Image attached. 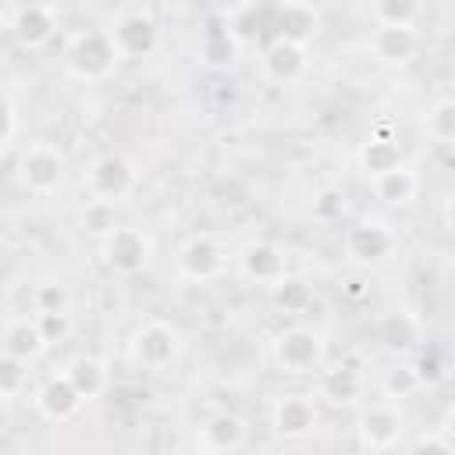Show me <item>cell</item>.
Listing matches in <instances>:
<instances>
[{"label":"cell","mask_w":455,"mask_h":455,"mask_svg":"<svg viewBox=\"0 0 455 455\" xmlns=\"http://www.w3.org/2000/svg\"><path fill=\"white\" fill-rule=\"evenodd\" d=\"M181 348H185L181 331L167 320H146L128 338V359L149 373H164L167 366H174Z\"/></svg>","instance_id":"cell-1"},{"label":"cell","mask_w":455,"mask_h":455,"mask_svg":"<svg viewBox=\"0 0 455 455\" xmlns=\"http://www.w3.org/2000/svg\"><path fill=\"white\" fill-rule=\"evenodd\" d=\"M117 60H121V57H117L114 43H110V36L100 32V28L78 32V36L68 43V50H64V68H68V75L78 78V82H103V78L117 68Z\"/></svg>","instance_id":"cell-2"},{"label":"cell","mask_w":455,"mask_h":455,"mask_svg":"<svg viewBox=\"0 0 455 455\" xmlns=\"http://www.w3.org/2000/svg\"><path fill=\"white\" fill-rule=\"evenodd\" d=\"M139 185V171L128 156L121 153H103L89 164L85 171V188L92 196V203H107V206H117L124 203Z\"/></svg>","instance_id":"cell-3"},{"label":"cell","mask_w":455,"mask_h":455,"mask_svg":"<svg viewBox=\"0 0 455 455\" xmlns=\"http://www.w3.org/2000/svg\"><path fill=\"white\" fill-rule=\"evenodd\" d=\"M174 267H178V277L192 284H210L228 270V249L213 235H192L178 245Z\"/></svg>","instance_id":"cell-4"},{"label":"cell","mask_w":455,"mask_h":455,"mask_svg":"<svg viewBox=\"0 0 455 455\" xmlns=\"http://www.w3.org/2000/svg\"><path fill=\"white\" fill-rule=\"evenodd\" d=\"M405 434V412L398 402L391 398H380V402H370L366 409H359L355 416V437L363 448L370 451H387L402 441Z\"/></svg>","instance_id":"cell-5"},{"label":"cell","mask_w":455,"mask_h":455,"mask_svg":"<svg viewBox=\"0 0 455 455\" xmlns=\"http://www.w3.org/2000/svg\"><path fill=\"white\" fill-rule=\"evenodd\" d=\"M149 235L142 228H132V224H114L107 235H103V259L114 274L121 277H135L149 267Z\"/></svg>","instance_id":"cell-6"},{"label":"cell","mask_w":455,"mask_h":455,"mask_svg":"<svg viewBox=\"0 0 455 455\" xmlns=\"http://www.w3.org/2000/svg\"><path fill=\"white\" fill-rule=\"evenodd\" d=\"M274 359L284 373H313L323 363V334L306 323H291L274 338Z\"/></svg>","instance_id":"cell-7"},{"label":"cell","mask_w":455,"mask_h":455,"mask_svg":"<svg viewBox=\"0 0 455 455\" xmlns=\"http://www.w3.org/2000/svg\"><path fill=\"white\" fill-rule=\"evenodd\" d=\"M18 181L32 196H53L64 185V153L50 142H32L18 160Z\"/></svg>","instance_id":"cell-8"},{"label":"cell","mask_w":455,"mask_h":455,"mask_svg":"<svg viewBox=\"0 0 455 455\" xmlns=\"http://www.w3.org/2000/svg\"><path fill=\"white\" fill-rule=\"evenodd\" d=\"M114 50L121 60H142L153 57L160 50V25L146 14V11H128L114 21V28H107Z\"/></svg>","instance_id":"cell-9"},{"label":"cell","mask_w":455,"mask_h":455,"mask_svg":"<svg viewBox=\"0 0 455 455\" xmlns=\"http://www.w3.org/2000/svg\"><path fill=\"white\" fill-rule=\"evenodd\" d=\"M395 252V231L377 220V217H363L352 228H345V256L359 267H377Z\"/></svg>","instance_id":"cell-10"},{"label":"cell","mask_w":455,"mask_h":455,"mask_svg":"<svg viewBox=\"0 0 455 455\" xmlns=\"http://www.w3.org/2000/svg\"><path fill=\"white\" fill-rule=\"evenodd\" d=\"M306 68H309L306 46H302V43H291V39H281V36H274V39L263 46V53H259V71H263V78L274 82V85H291V82H299V78L306 75Z\"/></svg>","instance_id":"cell-11"},{"label":"cell","mask_w":455,"mask_h":455,"mask_svg":"<svg viewBox=\"0 0 455 455\" xmlns=\"http://www.w3.org/2000/svg\"><path fill=\"white\" fill-rule=\"evenodd\" d=\"M36 412L46 419V423H68L82 412L85 398L78 395V387L68 380V373H53L46 377L39 387H36Z\"/></svg>","instance_id":"cell-12"},{"label":"cell","mask_w":455,"mask_h":455,"mask_svg":"<svg viewBox=\"0 0 455 455\" xmlns=\"http://www.w3.org/2000/svg\"><path fill=\"white\" fill-rule=\"evenodd\" d=\"M359 171L373 181V178H380V174H387V171H395L398 164H405L402 160V146H398V135L391 132V121H377V128L366 135V142L359 146Z\"/></svg>","instance_id":"cell-13"},{"label":"cell","mask_w":455,"mask_h":455,"mask_svg":"<svg viewBox=\"0 0 455 455\" xmlns=\"http://www.w3.org/2000/svg\"><path fill=\"white\" fill-rule=\"evenodd\" d=\"M316 402H313V395H299V391H291V395H281L277 402H274V409H270V423H274V430L281 434V437H288V441H295V437H306L313 427H316Z\"/></svg>","instance_id":"cell-14"},{"label":"cell","mask_w":455,"mask_h":455,"mask_svg":"<svg viewBox=\"0 0 455 455\" xmlns=\"http://www.w3.org/2000/svg\"><path fill=\"white\" fill-rule=\"evenodd\" d=\"M419 32L412 25H377L370 32V53L380 64H409L419 53Z\"/></svg>","instance_id":"cell-15"},{"label":"cell","mask_w":455,"mask_h":455,"mask_svg":"<svg viewBox=\"0 0 455 455\" xmlns=\"http://www.w3.org/2000/svg\"><path fill=\"white\" fill-rule=\"evenodd\" d=\"M245 444V419L235 412H217L196 430L199 451H238Z\"/></svg>","instance_id":"cell-16"},{"label":"cell","mask_w":455,"mask_h":455,"mask_svg":"<svg viewBox=\"0 0 455 455\" xmlns=\"http://www.w3.org/2000/svg\"><path fill=\"white\" fill-rule=\"evenodd\" d=\"M11 28H14V39L25 50H43L57 32V18L46 4H25V7H18Z\"/></svg>","instance_id":"cell-17"},{"label":"cell","mask_w":455,"mask_h":455,"mask_svg":"<svg viewBox=\"0 0 455 455\" xmlns=\"http://www.w3.org/2000/svg\"><path fill=\"white\" fill-rule=\"evenodd\" d=\"M238 270L256 281V284H274L281 274H288L284 267V252L274 245V242H249L242 252H238Z\"/></svg>","instance_id":"cell-18"},{"label":"cell","mask_w":455,"mask_h":455,"mask_svg":"<svg viewBox=\"0 0 455 455\" xmlns=\"http://www.w3.org/2000/svg\"><path fill=\"white\" fill-rule=\"evenodd\" d=\"M316 391H320V398H327L331 405H355V402L363 398V391H366V380H363V373H359L355 366L338 363V366H331V370L320 373Z\"/></svg>","instance_id":"cell-19"},{"label":"cell","mask_w":455,"mask_h":455,"mask_svg":"<svg viewBox=\"0 0 455 455\" xmlns=\"http://www.w3.org/2000/svg\"><path fill=\"white\" fill-rule=\"evenodd\" d=\"M0 341H4V352H11L14 359H25V363H32V359H39L46 352V338H43L36 316H14L4 327Z\"/></svg>","instance_id":"cell-20"},{"label":"cell","mask_w":455,"mask_h":455,"mask_svg":"<svg viewBox=\"0 0 455 455\" xmlns=\"http://www.w3.org/2000/svg\"><path fill=\"white\" fill-rule=\"evenodd\" d=\"M373 334H377L380 348H387V352H409L419 341V320L412 313H402V309L398 313H384L377 320Z\"/></svg>","instance_id":"cell-21"},{"label":"cell","mask_w":455,"mask_h":455,"mask_svg":"<svg viewBox=\"0 0 455 455\" xmlns=\"http://www.w3.org/2000/svg\"><path fill=\"white\" fill-rule=\"evenodd\" d=\"M274 28L281 39H291V43H309L313 32H316V11L302 0H284L277 7V18H274Z\"/></svg>","instance_id":"cell-22"},{"label":"cell","mask_w":455,"mask_h":455,"mask_svg":"<svg viewBox=\"0 0 455 455\" xmlns=\"http://www.w3.org/2000/svg\"><path fill=\"white\" fill-rule=\"evenodd\" d=\"M373 196L387 206H409L416 196H419V178L409 164H398L395 171L373 178Z\"/></svg>","instance_id":"cell-23"},{"label":"cell","mask_w":455,"mask_h":455,"mask_svg":"<svg viewBox=\"0 0 455 455\" xmlns=\"http://www.w3.org/2000/svg\"><path fill=\"white\" fill-rule=\"evenodd\" d=\"M68 380L78 387V395L89 402V398H96V395H103L107 391V384H110V373H107V363L103 359H96V355H78V359H71L68 363Z\"/></svg>","instance_id":"cell-24"},{"label":"cell","mask_w":455,"mask_h":455,"mask_svg":"<svg viewBox=\"0 0 455 455\" xmlns=\"http://www.w3.org/2000/svg\"><path fill=\"white\" fill-rule=\"evenodd\" d=\"M270 295H274V306L281 313H306L313 306V288L306 277H291V274H281L274 284H270Z\"/></svg>","instance_id":"cell-25"},{"label":"cell","mask_w":455,"mask_h":455,"mask_svg":"<svg viewBox=\"0 0 455 455\" xmlns=\"http://www.w3.org/2000/svg\"><path fill=\"white\" fill-rule=\"evenodd\" d=\"M309 213L316 224H341V217L348 213V196L345 188L338 185H323L313 192V203H309Z\"/></svg>","instance_id":"cell-26"},{"label":"cell","mask_w":455,"mask_h":455,"mask_svg":"<svg viewBox=\"0 0 455 455\" xmlns=\"http://www.w3.org/2000/svg\"><path fill=\"white\" fill-rule=\"evenodd\" d=\"M419 387H423V380H419L416 366H409V363H395V366H387L384 377H380V391H384V398H391V402H405V398H412Z\"/></svg>","instance_id":"cell-27"},{"label":"cell","mask_w":455,"mask_h":455,"mask_svg":"<svg viewBox=\"0 0 455 455\" xmlns=\"http://www.w3.org/2000/svg\"><path fill=\"white\" fill-rule=\"evenodd\" d=\"M423 128H427V135H430L437 146H451V139H455V103H451L448 96H441V100L427 110Z\"/></svg>","instance_id":"cell-28"},{"label":"cell","mask_w":455,"mask_h":455,"mask_svg":"<svg viewBox=\"0 0 455 455\" xmlns=\"http://www.w3.org/2000/svg\"><path fill=\"white\" fill-rule=\"evenodd\" d=\"M370 11L377 25H416L419 0H373Z\"/></svg>","instance_id":"cell-29"},{"label":"cell","mask_w":455,"mask_h":455,"mask_svg":"<svg viewBox=\"0 0 455 455\" xmlns=\"http://www.w3.org/2000/svg\"><path fill=\"white\" fill-rule=\"evenodd\" d=\"M28 363L25 359H14L11 352H0V398H18L25 391V380H28Z\"/></svg>","instance_id":"cell-30"},{"label":"cell","mask_w":455,"mask_h":455,"mask_svg":"<svg viewBox=\"0 0 455 455\" xmlns=\"http://www.w3.org/2000/svg\"><path fill=\"white\" fill-rule=\"evenodd\" d=\"M68 288L64 284H57V281H43V284H36V291H32V306H36V313H57V309H68Z\"/></svg>","instance_id":"cell-31"},{"label":"cell","mask_w":455,"mask_h":455,"mask_svg":"<svg viewBox=\"0 0 455 455\" xmlns=\"http://www.w3.org/2000/svg\"><path fill=\"white\" fill-rule=\"evenodd\" d=\"M36 323H39V331H43L46 345L64 341V338H68V331H71V316H68V309H57V313H36Z\"/></svg>","instance_id":"cell-32"},{"label":"cell","mask_w":455,"mask_h":455,"mask_svg":"<svg viewBox=\"0 0 455 455\" xmlns=\"http://www.w3.org/2000/svg\"><path fill=\"white\" fill-rule=\"evenodd\" d=\"M416 373H419L423 384H437V380L444 377V355H441L434 345L423 348V355H419V363H416Z\"/></svg>","instance_id":"cell-33"},{"label":"cell","mask_w":455,"mask_h":455,"mask_svg":"<svg viewBox=\"0 0 455 455\" xmlns=\"http://www.w3.org/2000/svg\"><path fill=\"white\" fill-rule=\"evenodd\" d=\"M85 228L92 231V235H107L110 228H114V206H107V203H89V210H85Z\"/></svg>","instance_id":"cell-34"},{"label":"cell","mask_w":455,"mask_h":455,"mask_svg":"<svg viewBox=\"0 0 455 455\" xmlns=\"http://www.w3.org/2000/svg\"><path fill=\"white\" fill-rule=\"evenodd\" d=\"M14 132H18V110H14V103L0 92V149L11 146Z\"/></svg>","instance_id":"cell-35"},{"label":"cell","mask_w":455,"mask_h":455,"mask_svg":"<svg viewBox=\"0 0 455 455\" xmlns=\"http://www.w3.org/2000/svg\"><path fill=\"white\" fill-rule=\"evenodd\" d=\"M416 448H427V451H437V455H451L455 451V444L448 437H423V441H416Z\"/></svg>","instance_id":"cell-36"}]
</instances>
